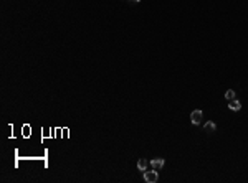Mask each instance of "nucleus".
<instances>
[{
    "label": "nucleus",
    "mask_w": 248,
    "mask_h": 183,
    "mask_svg": "<svg viewBox=\"0 0 248 183\" xmlns=\"http://www.w3.org/2000/svg\"><path fill=\"white\" fill-rule=\"evenodd\" d=\"M202 119H204V112H202L200 109L194 111V112L190 114V122L194 124V125H200V124H202Z\"/></svg>",
    "instance_id": "obj_2"
},
{
    "label": "nucleus",
    "mask_w": 248,
    "mask_h": 183,
    "mask_svg": "<svg viewBox=\"0 0 248 183\" xmlns=\"http://www.w3.org/2000/svg\"><path fill=\"white\" fill-rule=\"evenodd\" d=\"M228 109H230V111H240L241 109V102L238 99H231L230 104H228Z\"/></svg>",
    "instance_id": "obj_4"
},
{
    "label": "nucleus",
    "mask_w": 248,
    "mask_h": 183,
    "mask_svg": "<svg viewBox=\"0 0 248 183\" xmlns=\"http://www.w3.org/2000/svg\"><path fill=\"white\" fill-rule=\"evenodd\" d=\"M144 182H147V183H155V182H159V175H157V170H145L144 172Z\"/></svg>",
    "instance_id": "obj_1"
},
{
    "label": "nucleus",
    "mask_w": 248,
    "mask_h": 183,
    "mask_svg": "<svg viewBox=\"0 0 248 183\" xmlns=\"http://www.w3.org/2000/svg\"><path fill=\"white\" fill-rule=\"evenodd\" d=\"M127 2H131V4H139L141 0H127Z\"/></svg>",
    "instance_id": "obj_8"
},
{
    "label": "nucleus",
    "mask_w": 248,
    "mask_h": 183,
    "mask_svg": "<svg viewBox=\"0 0 248 183\" xmlns=\"http://www.w3.org/2000/svg\"><path fill=\"white\" fill-rule=\"evenodd\" d=\"M235 96H237V93H235L233 89H228L227 93H225V97H227L228 101H231V99H235Z\"/></svg>",
    "instance_id": "obj_7"
},
{
    "label": "nucleus",
    "mask_w": 248,
    "mask_h": 183,
    "mask_svg": "<svg viewBox=\"0 0 248 183\" xmlns=\"http://www.w3.org/2000/svg\"><path fill=\"white\" fill-rule=\"evenodd\" d=\"M164 158H152L151 160V167L152 168H155V170H161L162 167H164Z\"/></svg>",
    "instance_id": "obj_3"
},
{
    "label": "nucleus",
    "mask_w": 248,
    "mask_h": 183,
    "mask_svg": "<svg viewBox=\"0 0 248 183\" xmlns=\"http://www.w3.org/2000/svg\"><path fill=\"white\" fill-rule=\"evenodd\" d=\"M137 168L141 170V172H145V168H147V160H145V158H139L137 160Z\"/></svg>",
    "instance_id": "obj_6"
},
{
    "label": "nucleus",
    "mask_w": 248,
    "mask_h": 183,
    "mask_svg": "<svg viewBox=\"0 0 248 183\" xmlns=\"http://www.w3.org/2000/svg\"><path fill=\"white\" fill-rule=\"evenodd\" d=\"M204 129H205V132H208V134H213L215 130H217V125H215V122H212V120H208V122H205Z\"/></svg>",
    "instance_id": "obj_5"
}]
</instances>
